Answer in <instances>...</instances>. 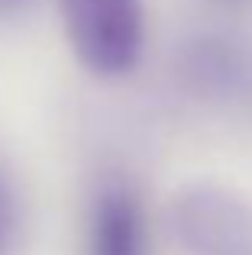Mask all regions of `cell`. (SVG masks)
<instances>
[{"label":"cell","mask_w":252,"mask_h":255,"mask_svg":"<svg viewBox=\"0 0 252 255\" xmlns=\"http://www.w3.org/2000/svg\"><path fill=\"white\" fill-rule=\"evenodd\" d=\"M81 255H152L149 204L132 178L107 171L84 204Z\"/></svg>","instance_id":"cell-3"},{"label":"cell","mask_w":252,"mask_h":255,"mask_svg":"<svg viewBox=\"0 0 252 255\" xmlns=\"http://www.w3.org/2000/svg\"><path fill=\"white\" fill-rule=\"evenodd\" d=\"M26 233V204L16 178L0 162V255H16Z\"/></svg>","instance_id":"cell-5"},{"label":"cell","mask_w":252,"mask_h":255,"mask_svg":"<svg viewBox=\"0 0 252 255\" xmlns=\"http://www.w3.org/2000/svg\"><path fill=\"white\" fill-rule=\"evenodd\" d=\"M168 226L184 255H252V200L220 181H191L171 197Z\"/></svg>","instance_id":"cell-2"},{"label":"cell","mask_w":252,"mask_h":255,"mask_svg":"<svg viewBox=\"0 0 252 255\" xmlns=\"http://www.w3.org/2000/svg\"><path fill=\"white\" fill-rule=\"evenodd\" d=\"M58 16L71 55L91 75L123 78L142 62L145 0H58Z\"/></svg>","instance_id":"cell-1"},{"label":"cell","mask_w":252,"mask_h":255,"mask_svg":"<svg viewBox=\"0 0 252 255\" xmlns=\"http://www.w3.org/2000/svg\"><path fill=\"white\" fill-rule=\"evenodd\" d=\"M175 68L197 97L233 100L252 84V49L233 32L204 29L181 42Z\"/></svg>","instance_id":"cell-4"},{"label":"cell","mask_w":252,"mask_h":255,"mask_svg":"<svg viewBox=\"0 0 252 255\" xmlns=\"http://www.w3.org/2000/svg\"><path fill=\"white\" fill-rule=\"evenodd\" d=\"M32 0H0V16H10V13H19L26 10Z\"/></svg>","instance_id":"cell-6"},{"label":"cell","mask_w":252,"mask_h":255,"mask_svg":"<svg viewBox=\"0 0 252 255\" xmlns=\"http://www.w3.org/2000/svg\"><path fill=\"white\" fill-rule=\"evenodd\" d=\"M230 3H246V0H230Z\"/></svg>","instance_id":"cell-7"}]
</instances>
